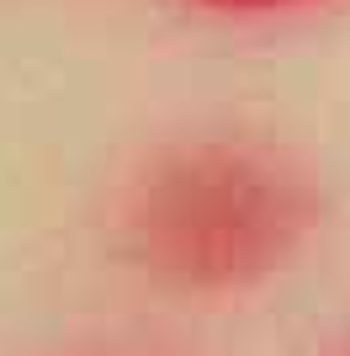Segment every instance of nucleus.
I'll return each mask as SVG.
<instances>
[{
  "label": "nucleus",
  "mask_w": 350,
  "mask_h": 356,
  "mask_svg": "<svg viewBox=\"0 0 350 356\" xmlns=\"http://www.w3.org/2000/svg\"><path fill=\"white\" fill-rule=\"evenodd\" d=\"M212 11H276V6H297V0H202Z\"/></svg>",
  "instance_id": "f257e3e1"
}]
</instances>
